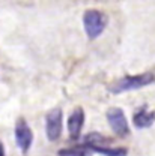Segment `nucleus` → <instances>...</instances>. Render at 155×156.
I'll return each mask as SVG.
<instances>
[{
  "mask_svg": "<svg viewBox=\"0 0 155 156\" xmlns=\"http://www.w3.org/2000/svg\"><path fill=\"white\" fill-rule=\"evenodd\" d=\"M107 23H109L107 15L98 9H87L83 14V27L90 41L99 38L102 35V32L107 27Z\"/></svg>",
  "mask_w": 155,
  "mask_h": 156,
  "instance_id": "1",
  "label": "nucleus"
},
{
  "mask_svg": "<svg viewBox=\"0 0 155 156\" xmlns=\"http://www.w3.org/2000/svg\"><path fill=\"white\" fill-rule=\"evenodd\" d=\"M86 149L102 156H127L128 153V150L124 147H86Z\"/></svg>",
  "mask_w": 155,
  "mask_h": 156,
  "instance_id": "8",
  "label": "nucleus"
},
{
  "mask_svg": "<svg viewBox=\"0 0 155 156\" xmlns=\"http://www.w3.org/2000/svg\"><path fill=\"white\" fill-rule=\"evenodd\" d=\"M0 156H6V152H5V144L0 141Z\"/></svg>",
  "mask_w": 155,
  "mask_h": 156,
  "instance_id": "10",
  "label": "nucleus"
},
{
  "mask_svg": "<svg viewBox=\"0 0 155 156\" xmlns=\"http://www.w3.org/2000/svg\"><path fill=\"white\" fill-rule=\"evenodd\" d=\"M63 129V111L53 108L45 116V135L50 141H57Z\"/></svg>",
  "mask_w": 155,
  "mask_h": 156,
  "instance_id": "3",
  "label": "nucleus"
},
{
  "mask_svg": "<svg viewBox=\"0 0 155 156\" xmlns=\"http://www.w3.org/2000/svg\"><path fill=\"white\" fill-rule=\"evenodd\" d=\"M14 134H15V141H17V146L20 147V150L23 153L29 152V149L32 147V143H33V132L24 119L17 120L15 128H14Z\"/></svg>",
  "mask_w": 155,
  "mask_h": 156,
  "instance_id": "5",
  "label": "nucleus"
},
{
  "mask_svg": "<svg viewBox=\"0 0 155 156\" xmlns=\"http://www.w3.org/2000/svg\"><path fill=\"white\" fill-rule=\"evenodd\" d=\"M59 156H87V152H84V149H65L60 150Z\"/></svg>",
  "mask_w": 155,
  "mask_h": 156,
  "instance_id": "9",
  "label": "nucleus"
},
{
  "mask_svg": "<svg viewBox=\"0 0 155 156\" xmlns=\"http://www.w3.org/2000/svg\"><path fill=\"white\" fill-rule=\"evenodd\" d=\"M155 81V77L152 74H138V75H128V77H124L120 80H117L115 84H112L110 87V92L119 95V93H124V92H131V90H138L142 87H146L149 84H152Z\"/></svg>",
  "mask_w": 155,
  "mask_h": 156,
  "instance_id": "2",
  "label": "nucleus"
},
{
  "mask_svg": "<svg viewBox=\"0 0 155 156\" xmlns=\"http://www.w3.org/2000/svg\"><path fill=\"white\" fill-rule=\"evenodd\" d=\"M83 125H84V111L83 108H76L71 116L68 119V132H69V136L72 140H77L81 131H83Z\"/></svg>",
  "mask_w": 155,
  "mask_h": 156,
  "instance_id": "6",
  "label": "nucleus"
},
{
  "mask_svg": "<svg viewBox=\"0 0 155 156\" xmlns=\"http://www.w3.org/2000/svg\"><path fill=\"white\" fill-rule=\"evenodd\" d=\"M105 117H107V122H109L112 131H113L117 136L124 138V136H127L130 134L128 120H127V117H125L124 110H120V108H117V107H112V108L107 110Z\"/></svg>",
  "mask_w": 155,
  "mask_h": 156,
  "instance_id": "4",
  "label": "nucleus"
},
{
  "mask_svg": "<svg viewBox=\"0 0 155 156\" xmlns=\"http://www.w3.org/2000/svg\"><path fill=\"white\" fill-rule=\"evenodd\" d=\"M133 122H134V126L138 128V129L149 128L155 122V113L154 111H148L146 108H142L140 111H137L133 116Z\"/></svg>",
  "mask_w": 155,
  "mask_h": 156,
  "instance_id": "7",
  "label": "nucleus"
}]
</instances>
